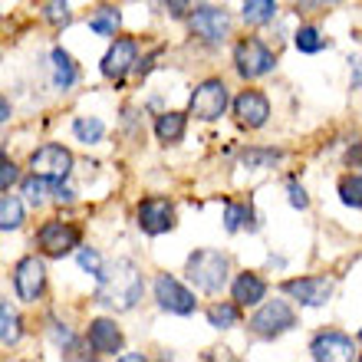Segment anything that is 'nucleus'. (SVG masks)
I'll use <instances>...</instances> for the list:
<instances>
[{
	"label": "nucleus",
	"instance_id": "nucleus-1",
	"mask_svg": "<svg viewBox=\"0 0 362 362\" xmlns=\"http://www.w3.org/2000/svg\"><path fill=\"white\" fill-rule=\"evenodd\" d=\"M145 293V280L139 264L129 257H119L112 264H105L99 274V286H95V303L115 313H129L139 306Z\"/></svg>",
	"mask_w": 362,
	"mask_h": 362
},
{
	"label": "nucleus",
	"instance_id": "nucleus-2",
	"mask_svg": "<svg viewBox=\"0 0 362 362\" xmlns=\"http://www.w3.org/2000/svg\"><path fill=\"white\" fill-rule=\"evenodd\" d=\"M185 274L201 293H221L228 286V274H230V260L221 250H194L185 260Z\"/></svg>",
	"mask_w": 362,
	"mask_h": 362
},
{
	"label": "nucleus",
	"instance_id": "nucleus-3",
	"mask_svg": "<svg viewBox=\"0 0 362 362\" xmlns=\"http://www.w3.org/2000/svg\"><path fill=\"white\" fill-rule=\"evenodd\" d=\"M250 333L257 339H280L296 326V313L286 300H267L257 306V313L250 316Z\"/></svg>",
	"mask_w": 362,
	"mask_h": 362
},
{
	"label": "nucleus",
	"instance_id": "nucleus-4",
	"mask_svg": "<svg viewBox=\"0 0 362 362\" xmlns=\"http://www.w3.org/2000/svg\"><path fill=\"white\" fill-rule=\"evenodd\" d=\"M228 105H230V95H228L224 79L211 76L194 86V93L188 99V115H194L201 122H214V119H221V115L228 112Z\"/></svg>",
	"mask_w": 362,
	"mask_h": 362
},
{
	"label": "nucleus",
	"instance_id": "nucleus-5",
	"mask_svg": "<svg viewBox=\"0 0 362 362\" xmlns=\"http://www.w3.org/2000/svg\"><path fill=\"white\" fill-rule=\"evenodd\" d=\"M274 66H276V57L270 53L267 43H260L257 37L234 43V69H238L240 79H260L267 73H274Z\"/></svg>",
	"mask_w": 362,
	"mask_h": 362
},
{
	"label": "nucleus",
	"instance_id": "nucleus-6",
	"mask_svg": "<svg viewBox=\"0 0 362 362\" xmlns=\"http://www.w3.org/2000/svg\"><path fill=\"white\" fill-rule=\"evenodd\" d=\"M188 30L201 40V43L218 47V43H224V40L230 37V13L224 7L198 4V7L191 10V17H188Z\"/></svg>",
	"mask_w": 362,
	"mask_h": 362
},
{
	"label": "nucleus",
	"instance_id": "nucleus-7",
	"mask_svg": "<svg viewBox=\"0 0 362 362\" xmlns=\"http://www.w3.org/2000/svg\"><path fill=\"white\" fill-rule=\"evenodd\" d=\"M37 247L43 257L63 260L66 254L79 250V228H73L69 221H43L37 230Z\"/></svg>",
	"mask_w": 362,
	"mask_h": 362
},
{
	"label": "nucleus",
	"instance_id": "nucleus-8",
	"mask_svg": "<svg viewBox=\"0 0 362 362\" xmlns=\"http://www.w3.org/2000/svg\"><path fill=\"white\" fill-rule=\"evenodd\" d=\"M152 293H155V300H158V306H162L165 313L191 316L194 310H198V300H194V293H191V290L181 284V280H175L172 274H158V276H155Z\"/></svg>",
	"mask_w": 362,
	"mask_h": 362
},
{
	"label": "nucleus",
	"instance_id": "nucleus-9",
	"mask_svg": "<svg viewBox=\"0 0 362 362\" xmlns=\"http://www.w3.org/2000/svg\"><path fill=\"white\" fill-rule=\"evenodd\" d=\"M135 224L142 234L148 238H158V234H168L175 228V204L168 198H142L139 201V208H135Z\"/></svg>",
	"mask_w": 362,
	"mask_h": 362
},
{
	"label": "nucleus",
	"instance_id": "nucleus-10",
	"mask_svg": "<svg viewBox=\"0 0 362 362\" xmlns=\"http://www.w3.org/2000/svg\"><path fill=\"white\" fill-rule=\"evenodd\" d=\"M30 172L40 175L47 181H66L73 172V152L63 145H40L37 152L30 155Z\"/></svg>",
	"mask_w": 362,
	"mask_h": 362
},
{
	"label": "nucleus",
	"instance_id": "nucleus-11",
	"mask_svg": "<svg viewBox=\"0 0 362 362\" xmlns=\"http://www.w3.org/2000/svg\"><path fill=\"white\" fill-rule=\"evenodd\" d=\"M13 290H17V300L23 303H37L43 290H47V267L37 254L30 257H20L17 267H13Z\"/></svg>",
	"mask_w": 362,
	"mask_h": 362
},
{
	"label": "nucleus",
	"instance_id": "nucleus-12",
	"mask_svg": "<svg viewBox=\"0 0 362 362\" xmlns=\"http://www.w3.org/2000/svg\"><path fill=\"white\" fill-rule=\"evenodd\" d=\"M139 66V43H135L132 37H122V40H115L112 47L105 49V57H103V76L105 79H112V83H122L132 69Z\"/></svg>",
	"mask_w": 362,
	"mask_h": 362
},
{
	"label": "nucleus",
	"instance_id": "nucleus-13",
	"mask_svg": "<svg viewBox=\"0 0 362 362\" xmlns=\"http://www.w3.org/2000/svg\"><path fill=\"white\" fill-rule=\"evenodd\" d=\"M284 293L300 306H326L333 296V280L329 276H296L284 284Z\"/></svg>",
	"mask_w": 362,
	"mask_h": 362
},
{
	"label": "nucleus",
	"instance_id": "nucleus-14",
	"mask_svg": "<svg viewBox=\"0 0 362 362\" xmlns=\"http://www.w3.org/2000/svg\"><path fill=\"white\" fill-rule=\"evenodd\" d=\"M310 356L316 362H349L356 359V346L339 329H326V333H316L310 339Z\"/></svg>",
	"mask_w": 362,
	"mask_h": 362
},
{
	"label": "nucleus",
	"instance_id": "nucleus-15",
	"mask_svg": "<svg viewBox=\"0 0 362 362\" xmlns=\"http://www.w3.org/2000/svg\"><path fill=\"white\" fill-rule=\"evenodd\" d=\"M122 343H125V336H122V329H119L112 320L99 316V320L89 323L86 346L93 349V356H119L122 353Z\"/></svg>",
	"mask_w": 362,
	"mask_h": 362
},
{
	"label": "nucleus",
	"instance_id": "nucleus-16",
	"mask_svg": "<svg viewBox=\"0 0 362 362\" xmlns=\"http://www.w3.org/2000/svg\"><path fill=\"white\" fill-rule=\"evenodd\" d=\"M234 115H238V122L244 129H260L270 119V99L260 89H244L234 99Z\"/></svg>",
	"mask_w": 362,
	"mask_h": 362
},
{
	"label": "nucleus",
	"instance_id": "nucleus-17",
	"mask_svg": "<svg viewBox=\"0 0 362 362\" xmlns=\"http://www.w3.org/2000/svg\"><path fill=\"white\" fill-rule=\"evenodd\" d=\"M230 296H234L240 306H260L264 300H267V280L257 276V274H250V270H244V274L234 276Z\"/></svg>",
	"mask_w": 362,
	"mask_h": 362
},
{
	"label": "nucleus",
	"instance_id": "nucleus-18",
	"mask_svg": "<svg viewBox=\"0 0 362 362\" xmlns=\"http://www.w3.org/2000/svg\"><path fill=\"white\" fill-rule=\"evenodd\" d=\"M49 66H53V86L57 89H73L76 86V79H79V66H76V59L69 57L63 47H53V53H49Z\"/></svg>",
	"mask_w": 362,
	"mask_h": 362
},
{
	"label": "nucleus",
	"instance_id": "nucleus-19",
	"mask_svg": "<svg viewBox=\"0 0 362 362\" xmlns=\"http://www.w3.org/2000/svg\"><path fill=\"white\" fill-rule=\"evenodd\" d=\"M188 129V115L185 112H162L155 119V139L162 145H178Z\"/></svg>",
	"mask_w": 362,
	"mask_h": 362
},
{
	"label": "nucleus",
	"instance_id": "nucleus-20",
	"mask_svg": "<svg viewBox=\"0 0 362 362\" xmlns=\"http://www.w3.org/2000/svg\"><path fill=\"white\" fill-rule=\"evenodd\" d=\"M240 228L257 230V214L250 204H238V201H224V230L238 234Z\"/></svg>",
	"mask_w": 362,
	"mask_h": 362
},
{
	"label": "nucleus",
	"instance_id": "nucleus-21",
	"mask_svg": "<svg viewBox=\"0 0 362 362\" xmlns=\"http://www.w3.org/2000/svg\"><path fill=\"white\" fill-rule=\"evenodd\" d=\"M208 323L214 329H234L240 326V303L238 300H221V303H211L208 306Z\"/></svg>",
	"mask_w": 362,
	"mask_h": 362
},
{
	"label": "nucleus",
	"instance_id": "nucleus-22",
	"mask_svg": "<svg viewBox=\"0 0 362 362\" xmlns=\"http://www.w3.org/2000/svg\"><path fill=\"white\" fill-rule=\"evenodd\" d=\"M280 158H284L280 148H244L238 162L244 168H250V172H264V168H274Z\"/></svg>",
	"mask_w": 362,
	"mask_h": 362
},
{
	"label": "nucleus",
	"instance_id": "nucleus-23",
	"mask_svg": "<svg viewBox=\"0 0 362 362\" xmlns=\"http://www.w3.org/2000/svg\"><path fill=\"white\" fill-rule=\"evenodd\" d=\"M23 224V201L17 194H10L4 191V198H0V230H17Z\"/></svg>",
	"mask_w": 362,
	"mask_h": 362
},
{
	"label": "nucleus",
	"instance_id": "nucleus-24",
	"mask_svg": "<svg viewBox=\"0 0 362 362\" xmlns=\"http://www.w3.org/2000/svg\"><path fill=\"white\" fill-rule=\"evenodd\" d=\"M244 23L247 27H264L276 17V0H244Z\"/></svg>",
	"mask_w": 362,
	"mask_h": 362
},
{
	"label": "nucleus",
	"instance_id": "nucleus-25",
	"mask_svg": "<svg viewBox=\"0 0 362 362\" xmlns=\"http://www.w3.org/2000/svg\"><path fill=\"white\" fill-rule=\"evenodd\" d=\"M73 135H76L83 145H95V142H103L105 122L95 119V115H79V119H73Z\"/></svg>",
	"mask_w": 362,
	"mask_h": 362
},
{
	"label": "nucleus",
	"instance_id": "nucleus-26",
	"mask_svg": "<svg viewBox=\"0 0 362 362\" xmlns=\"http://www.w3.org/2000/svg\"><path fill=\"white\" fill-rule=\"evenodd\" d=\"M293 43H296V49H300V53H306V57H313V53H320V49L329 47V40H326L323 33L313 27V23H303V27L296 30Z\"/></svg>",
	"mask_w": 362,
	"mask_h": 362
},
{
	"label": "nucleus",
	"instance_id": "nucleus-27",
	"mask_svg": "<svg viewBox=\"0 0 362 362\" xmlns=\"http://www.w3.org/2000/svg\"><path fill=\"white\" fill-rule=\"evenodd\" d=\"M119 23H122V13L115 7H99L93 17H89V30L99 33V37H115Z\"/></svg>",
	"mask_w": 362,
	"mask_h": 362
},
{
	"label": "nucleus",
	"instance_id": "nucleus-28",
	"mask_svg": "<svg viewBox=\"0 0 362 362\" xmlns=\"http://www.w3.org/2000/svg\"><path fill=\"white\" fill-rule=\"evenodd\" d=\"M20 336H23V326H20V316L10 310V303L4 300L0 303V339H4V346H17Z\"/></svg>",
	"mask_w": 362,
	"mask_h": 362
},
{
	"label": "nucleus",
	"instance_id": "nucleus-29",
	"mask_svg": "<svg viewBox=\"0 0 362 362\" xmlns=\"http://www.w3.org/2000/svg\"><path fill=\"white\" fill-rule=\"evenodd\" d=\"M339 201H343L346 208L362 211V172L339 178Z\"/></svg>",
	"mask_w": 362,
	"mask_h": 362
},
{
	"label": "nucleus",
	"instance_id": "nucleus-30",
	"mask_svg": "<svg viewBox=\"0 0 362 362\" xmlns=\"http://www.w3.org/2000/svg\"><path fill=\"white\" fill-rule=\"evenodd\" d=\"M49 336H53V343L63 349V356H86V353H79V339H76V333H73L69 326L49 323Z\"/></svg>",
	"mask_w": 362,
	"mask_h": 362
},
{
	"label": "nucleus",
	"instance_id": "nucleus-31",
	"mask_svg": "<svg viewBox=\"0 0 362 362\" xmlns=\"http://www.w3.org/2000/svg\"><path fill=\"white\" fill-rule=\"evenodd\" d=\"M20 191H23V194H27V201L37 208V204H43L47 191H53V181H47V178H40V175L30 172V178L20 181Z\"/></svg>",
	"mask_w": 362,
	"mask_h": 362
},
{
	"label": "nucleus",
	"instance_id": "nucleus-32",
	"mask_svg": "<svg viewBox=\"0 0 362 362\" xmlns=\"http://www.w3.org/2000/svg\"><path fill=\"white\" fill-rule=\"evenodd\" d=\"M43 20H47L49 27L63 30V27H69V20H73V10H69L66 0H47V4H43Z\"/></svg>",
	"mask_w": 362,
	"mask_h": 362
},
{
	"label": "nucleus",
	"instance_id": "nucleus-33",
	"mask_svg": "<svg viewBox=\"0 0 362 362\" xmlns=\"http://www.w3.org/2000/svg\"><path fill=\"white\" fill-rule=\"evenodd\" d=\"M76 260H79V267L89 270L93 276H99V274H103V267H105V264L99 260V254H95L93 247H79V250H76Z\"/></svg>",
	"mask_w": 362,
	"mask_h": 362
},
{
	"label": "nucleus",
	"instance_id": "nucleus-34",
	"mask_svg": "<svg viewBox=\"0 0 362 362\" xmlns=\"http://www.w3.org/2000/svg\"><path fill=\"white\" fill-rule=\"evenodd\" d=\"M17 181H20L17 165L10 162L7 155H0V191H10V185H17Z\"/></svg>",
	"mask_w": 362,
	"mask_h": 362
},
{
	"label": "nucleus",
	"instance_id": "nucleus-35",
	"mask_svg": "<svg viewBox=\"0 0 362 362\" xmlns=\"http://www.w3.org/2000/svg\"><path fill=\"white\" fill-rule=\"evenodd\" d=\"M165 10H168L175 20H188L191 10H194V0H165Z\"/></svg>",
	"mask_w": 362,
	"mask_h": 362
},
{
	"label": "nucleus",
	"instance_id": "nucleus-36",
	"mask_svg": "<svg viewBox=\"0 0 362 362\" xmlns=\"http://www.w3.org/2000/svg\"><path fill=\"white\" fill-rule=\"evenodd\" d=\"M286 194H290V204H293L296 211L310 208V198H306V191L300 188V185H286Z\"/></svg>",
	"mask_w": 362,
	"mask_h": 362
},
{
	"label": "nucleus",
	"instance_id": "nucleus-37",
	"mask_svg": "<svg viewBox=\"0 0 362 362\" xmlns=\"http://www.w3.org/2000/svg\"><path fill=\"white\" fill-rule=\"evenodd\" d=\"M346 165L349 168H356V172H362V142H356L349 152H346Z\"/></svg>",
	"mask_w": 362,
	"mask_h": 362
},
{
	"label": "nucleus",
	"instance_id": "nucleus-38",
	"mask_svg": "<svg viewBox=\"0 0 362 362\" xmlns=\"http://www.w3.org/2000/svg\"><path fill=\"white\" fill-rule=\"evenodd\" d=\"M349 73H353V89H362V57L349 59Z\"/></svg>",
	"mask_w": 362,
	"mask_h": 362
},
{
	"label": "nucleus",
	"instance_id": "nucleus-39",
	"mask_svg": "<svg viewBox=\"0 0 362 362\" xmlns=\"http://www.w3.org/2000/svg\"><path fill=\"white\" fill-rule=\"evenodd\" d=\"M0 109H4V115H0V119H4V122H7V119H10V103H7V99H4V103H0Z\"/></svg>",
	"mask_w": 362,
	"mask_h": 362
},
{
	"label": "nucleus",
	"instance_id": "nucleus-40",
	"mask_svg": "<svg viewBox=\"0 0 362 362\" xmlns=\"http://www.w3.org/2000/svg\"><path fill=\"white\" fill-rule=\"evenodd\" d=\"M356 40H359V43H362V33H356Z\"/></svg>",
	"mask_w": 362,
	"mask_h": 362
},
{
	"label": "nucleus",
	"instance_id": "nucleus-41",
	"mask_svg": "<svg viewBox=\"0 0 362 362\" xmlns=\"http://www.w3.org/2000/svg\"><path fill=\"white\" fill-rule=\"evenodd\" d=\"M326 4H339V0H326Z\"/></svg>",
	"mask_w": 362,
	"mask_h": 362
},
{
	"label": "nucleus",
	"instance_id": "nucleus-42",
	"mask_svg": "<svg viewBox=\"0 0 362 362\" xmlns=\"http://www.w3.org/2000/svg\"><path fill=\"white\" fill-rule=\"evenodd\" d=\"M359 343H362V329H359Z\"/></svg>",
	"mask_w": 362,
	"mask_h": 362
}]
</instances>
